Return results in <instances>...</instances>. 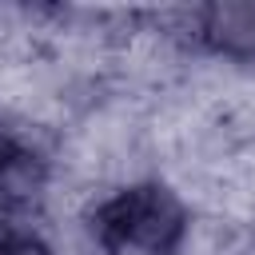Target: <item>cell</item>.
Segmentation results:
<instances>
[{
  "instance_id": "cell-1",
  "label": "cell",
  "mask_w": 255,
  "mask_h": 255,
  "mask_svg": "<svg viewBox=\"0 0 255 255\" xmlns=\"http://www.w3.org/2000/svg\"><path fill=\"white\" fill-rule=\"evenodd\" d=\"M183 199L159 183H128L92 211V239L104 255H179L187 239Z\"/></svg>"
},
{
  "instance_id": "cell-3",
  "label": "cell",
  "mask_w": 255,
  "mask_h": 255,
  "mask_svg": "<svg viewBox=\"0 0 255 255\" xmlns=\"http://www.w3.org/2000/svg\"><path fill=\"white\" fill-rule=\"evenodd\" d=\"M191 36L199 48H207L211 56L223 60H255V4H203L191 12Z\"/></svg>"
},
{
  "instance_id": "cell-2",
  "label": "cell",
  "mask_w": 255,
  "mask_h": 255,
  "mask_svg": "<svg viewBox=\"0 0 255 255\" xmlns=\"http://www.w3.org/2000/svg\"><path fill=\"white\" fill-rule=\"evenodd\" d=\"M44 159L16 131L0 128V227L28 215L44 195Z\"/></svg>"
},
{
  "instance_id": "cell-4",
  "label": "cell",
  "mask_w": 255,
  "mask_h": 255,
  "mask_svg": "<svg viewBox=\"0 0 255 255\" xmlns=\"http://www.w3.org/2000/svg\"><path fill=\"white\" fill-rule=\"evenodd\" d=\"M0 255H56L40 235H28V231H8L0 239Z\"/></svg>"
}]
</instances>
